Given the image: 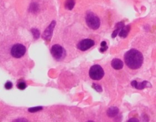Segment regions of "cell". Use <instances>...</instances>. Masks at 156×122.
<instances>
[{
	"label": "cell",
	"instance_id": "6da1fadb",
	"mask_svg": "<svg viewBox=\"0 0 156 122\" xmlns=\"http://www.w3.org/2000/svg\"><path fill=\"white\" fill-rule=\"evenodd\" d=\"M126 65L133 70H136L141 67L143 62L142 53L136 49H131L127 52L124 56Z\"/></svg>",
	"mask_w": 156,
	"mask_h": 122
},
{
	"label": "cell",
	"instance_id": "7a4b0ae2",
	"mask_svg": "<svg viewBox=\"0 0 156 122\" xmlns=\"http://www.w3.org/2000/svg\"><path fill=\"white\" fill-rule=\"evenodd\" d=\"M86 23L88 27L93 30H97L99 28L100 21L99 17L92 12H89L86 15Z\"/></svg>",
	"mask_w": 156,
	"mask_h": 122
},
{
	"label": "cell",
	"instance_id": "3957f363",
	"mask_svg": "<svg viewBox=\"0 0 156 122\" xmlns=\"http://www.w3.org/2000/svg\"><path fill=\"white\" fill-rule=\"evenodd\" d=\"M89 74L91 79L99 80L102 79L104 76V70L99 65H94L90 68Z\"/></svg>",
	"mask_w": 156,
	"mask_h": 122
},
{
	"label": "cell",
	"instance_id": "277c9868",
	"mask_svg": "<svg viewBox=\"0 0 156 122\" xmlns=\"http://www.w3.org/2000/svg\"><path fill=\"white\" fill-rule=\"evenodd\" d=\"M51 54L57 60H60L65 56V51L62 46L55 44L51 49Z\"/></svg>",
	"mask_w": 156,
	"mask_h": 122
},
{
	"label": "cell",
	"instance_id": "5b68a950",
	"mask_svg": "<svg viewBox=\"0 0 156 122\" xmlns=\"http://www.w3.org/2000/svg\"><path fill=\"white\" fill-rule=\"evenodd\" d=\"M26 51L25 46L20 44L14 45L11 49V54L15 58H20L23 57Z\"/></svg>",
	"mask_w": 156,
	"mask_h": 122
},
{
	"label": "cell",
	"instance_id": "8992f818",
	"mask_svg": "<svg viewBox=\"0 0 156 122\" xmlns=\"http://www.w3.org/2000/svg\"><path fill=\"white\" fill-rule=\"evenodd\" d=\"M95 45V42L91 39L85 38L78 43L77 47L81 51L84 52L93 47Z\"/></svg>",
	"mask_w": 156,
	"mask_h": 122
},
{
	"label": "cell",
	"instance_id": "52a82bcc",
	"mask_svg": "<svg viewBox=\"0 0 156 122\" xmlns=\"http://www.w3.org/2000/svg\"><path fill=\"white\" fill-rule=\"evenodd\" d=\"M55 25H56V22L55 21H52V23L50 24V25L47 27V28H46V30H45L44 33H43V38L44 40L49 41L51 39Z\"/></svg>",
	"mask_w": 156,
	"mask_h": 122
},
{
	"label": "cell",
	"instance_id": "ba28073f",
	"mask_svg": "<svg viewBox=\"0 0 156 122\" xmlns=\"http://www.w3.org/2000/svg\"><path fill=\"white\" fill-rule=\"evenodd\" d=\"M131 85L133 88L138 90H142L146 88L151 87L150 83L147 81H143L142 83H138L136 80H133L131 82Z\"/></svg>",
	"mask_w": 156,
	"mask_h": 122
},
{
	"label": "cell",
	"instance_id": "9c48e42d",
	"mask_svg": "<svg viewBox=\"0 0 156 122\" xmlns=\"http://www.w3.org/2000/svg\"><path fill=\"white\" fill-rule=\"evenodd\" d=\"M111 65L115 70H120L123 68V62L119 59H114L112 61Z\"/></svg>",
	"mask_w": 156,
	"mask_h": 122
},
{
	"label": "cell",
	"instance_id": "30bf717a",
	"mask_svg": "<svg viewBox=\"0 0 156 122\" xmlns=\"http://www.w3.org/2000/svg\"><path fill=\"white\" fill-rule=\"evenodd\" d=\"M119 112V110L118 108H117V107L112 106L108 109L107 112V114L109 117H115L118 114Z\"/></svg>",
	"mask_w": 156,
	"mask_h": 122
},
{
	"label": "cell",
	"instance_id": "8fae6325",
	"mask_svg": "<svg viewBox=\"0 0 156 122\" xmlns=\"http://www.w3.org/2000/svg\"><path fill=\"white\" fill-rule=\"evenodd\" d=\"M131 30V26L129 25L124 26L121 30L119 31V36L122 38H126L128 36V33Z\"/></svg>",
	"mask_w": 156,
	"mask_h": 122
},
{
	"label": "cell",
	"instance_id": "7c38bea8",
	"mask_svg": "<svg viewBox=\"0 0 156 122\" xmlns=\"http://www.w3.org/2000/svg\"><path fill=\"white\" fill-rule=\"evenodd\" d=\"M124 26V23L123 22H120L116 25V29L114 31L112 35V38H115L117 35L118 34V33L121 30V29L123 28Z\"/></svg>",
	"mask_w": 156,
	"mask_h": 122
},
{
	"label": "cell",
	"instance_id": "4fadbf2b",
	"mask_svg": "<svg viewBox=\"0 0 156 122\" xmlns=\"http://www.w3.org/2000/svg\"><path fill=\"white\" fill-rule=\"evenodd\" d=\"M75 0H66L65 2V7L68 10H71L75 6Z\"/></svg>",
	"mask_w": 156,
	"mask_h": 122
},
{
	"label": "cell",
	"instance_id": "5bb4252c",
	"mask_svg": "<svg viewBox=\"0 0 156 122\" xmlns=\"http://www.w3.org/2000/svg\"><path fill=\"white\" fill-rule=\"evenodd\" d=\"M43 108L41 106H38L35 107H32L28 109V111L30 113H35L38 111H40L43 109Z\"/></svg>",
	"mask_w": 156,
	"mask_h": 122
},
{
	"label": "cell",
	"instance_id": "9a60e30c",
	"mask_svg": "<svg viewBox=\"0 0 156 122\" xmlns=\"http://www.w3.org/2000/svg\"><path fill=\"white\" fill-rule=\"evenodd\" d=\"M31 32H32V33L33 35V38H35V39H38L40 37V32L38 30V29L36 28H33L31 30Z\"/></svg>",
	"mask_w": 156,
	"mask_h": 122
},
{
	"label": "cell",
	"instance_id": "2e32d148",
	"mask_svg": "<svg viewBox=\"0 0 156 122\" xmlns=\"http://www.w3.org/2000/svg\"><path fill=\"white\" fill-rule=\"evenodd\" d=\"M92 88L94 89L97 92H99V93H100L103 91L102 90V86L99 85L95 83H93V85H92Z\"/></svg>",
	"mask_w": 156,
	"mask_h": 122
},
{
	"label": "cell",
	"instance_id": "e0dca14e",
	"mask_svg": "<svg viewBox=\"0 0 156 122\" xmlns=\"http://www.w3.org/2000/svg\"><path fill=\"white\" fill-rule=\"evenodd\" d=\"M17 86V88L19 89L24 90L26 88V84L25 83L21 81V82H20V83H18Z\"/></svg>",
	"mask_w": 156,
	"mask_h": 122
},
{
	"label": "cell",
	"instance_id": "ac0fdd59",
	"mask_svg": "<svg viewBox=\"0 0 156 122\" xmlns=\"http://www.w3.org/2000/svg\"><path fill=\"white\" fill-rule=\"evenodd\" d=\"M5 88L6 89H11L12 88V83L10 81H7L5 85Z\"/></svg>",
	"mask_w": 156,
	"mask_h": 122
},
{
	"label": "cell",
	"instance_id": "d6986e66",
	"mask_svg": "<svg viewBox=\"0 0 156 122\" xmlns=\"http://www.w3.org/2000/svg\"><path fill=\"white\" fill-rule=\"evenodd\" d=\"M12 122H28V121L25 118H19V119H15Z\"/></svg>",
	"mask_w": 156,
	"mask_h": 122
},
{
	"label": "cell",
	"instance_id": "ffe728a7",
	"mask_svg": "<svg viewBox=\"0 0 156 122\" xmlns=\"http://www.w3.org/2000/svg\"><path fill=\"white\" fill-rule=\"evenodd\" d=\"M142 121L143 122H148L149 119V118L147 116V114H143L142 115Z\"/></svg>",
	"mask_w": 156,
	"mask_h": 122
},
{
	"label": "cell",
	"instance_id": "44dd1931",
	"mask_svg": "<svg viewBox=\"0 0 156 122\" xmlns=\"http://www.w3.org/2000/svg\"><path fill=\"white\" fill-rule=\"evenodd\" d=\"M128 122H139V121L136 118H132L128 120Z\"/></svg>",
	"mask_w": 156,
	"mask_h": 122
},
{
	"label": "cell",
	"instance_id": "7402d4cb",
	"mask_svg": "<svg viewBox=\"0 0 156 122\" xmlns=\"http://www.w3.org/2000/svg\"><path fill=\"white\" fill-rule=\"evenodd\" d=\"M108 48V46H106V47H101L100 49V52H105Z\"/></svg>",
	"mask_w": 156,
	"mask_h": 122
},
{
	"label": "cell",
	"instance_id": "603a6c76",
	"mask_svg": "<svg viewBox=\"0 0 156 122\" xmlns=\"http://www.w3.org/2000/svg\"><path fill=\"white\" fill-rule=\"evenodd\" d=\"M100 45H101V47H106L107 46V42L105 41H102L100 44Z\"/></svg>",
	"mask_w": 156,
	"mask_h": 122
},
{
	"label": "cell",
	"instance_id": "cb8c5ba5",
	"mask_svg": "<svg viewBox=\"0 0 156 122\" xmlns=\"http://www.w3.org/2000/svg\"><path fill=\"white\" fill-rule=\"evenodd\" d=\"M94 122L93 121H88V122Z\"/></svg>",
	"mask_w": 156,
	"mask_h": 122
}]
</instances>
